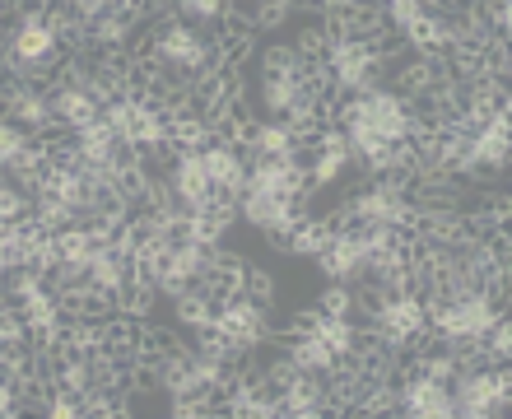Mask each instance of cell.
<instances>
[{
    "instance_id": "obj_8",
    "label": "cell",
    "mask_w": 512,
    "mask_h": 419,
    "mask_svg": "<svg viewBox=\"0 0 512 419\" xmlns=\"http://www.w3.org/2000/svg\"><path fill=\"white\" fill-rule=\"evenodd\" d=\"M312 131L317 126L294 122V117H247L233 136L243 140L247 159H294V154H303Z\"/></svg>"
},
{
    "instance_id": "obj_7",
    "label": "cell",
    "mask_w": 512,
    "mask_h": 419,
    "mask_svg": "<svg viewBox=\"0 0 512 419\" xmlns=\"http://www.w3.org/2000/svg\"><path fill=\"white\" fill-rule=\"evenodd\" d=\"M233 205H238V219H243L247 229H256L261 238H270L275 247L289 243V233L308 219V201L275 196V191H256V187H243Z\"/></svg>"
},
{
    "instance_id": "obj_1",
    "label": "cell",
    "mask_w": 512,
    "mask_h": 419,
    "mask_svg": "<svg viewBox=\"0 0 512 419\" xmlns=\"http://www.w3.org/2000/svg\"><path fill=\"white\" fill-rule=\"evenodd\" d=\"M61 61H66V42L47 5H19L0 24V75L5 80L52 84Z\"/></svg>"
},
{
    "instance_id": "obj_22",
    "label": "cell",
    "mask_w": 512,
    "mask_h": 419,
    "mask_svg": "<svg viewBox=\"0 0 512 419\" xmlns=\"http://www.w3.org/2000/svg\"><path fill=\"white\" fill-rule=\"evenodd\" d=\"M24 215H28V187H19V182H10V177L0 173V229Z\"/></svg>"
},
{
    "instance_id": "obj_10",
    "label": "cell",
    "mask_w": 512,
    "mask_h": 419,
    "mask_svg": "<svg viewBox=\"0 0 512 419\" xmlns=\"http://www.w3.org/2000/svg\"><path fill=\"white\" fill-rule=\"evenodd\" d=\"M303 168H308V191H331L354 173L350 140L340 136V126H317L303 145Z\"/></svg>"
},
{
    "instance_id": "obj_26",
    "label": "cell",
    "mask_w": 512,
    "mask_h": 419,
    "mask_svg": "<svg viewBox=\"0 0 512 419\" xmlns=\"http://www.w3.org/2000/svg\"><path fill=\"white\" fill-rule=\"evenodd\" d=\"M14 415H24V387H19V378L0 373V419H14Z\"/></svg>"
},
{
    "instance_id": "obj_15",
    "label": "cell",
    "mask_w": 512,
    "mask_h": 419,
    "mask_svg": "<svg viewBox=\"0 0 512 419\" xmlns=\"http://www.w3.org/2000/svg\"><path fill=\"white\" fill-rule=\"evenodd\" d=\"M247 187L275 191V196H294V201H308L312 196L303 154H294V159H247Z\"/></svg>"
},
{
    "instance_id": "obj_14",
    "label": "cell",
    "mask_w": 512,
    "mask_h": 419,
    "mask_svg": "<svg viewBox=\"0 0 512 419\" xmlns=\"http://www.w3.org/2000/svg\"><path fill=\"white\" fill-rule=\"evenodd\" d=\"M47 103H52V136H70V131H80L84 122H94L103 112V103L89 89L61 80V75L47 84Z\"/></svg>"
},
{
    "instance_id": "obj_11",
    "label": "cell",
    "mask_w": 512,
    "mask_h": 419,
    "mask_svg": "<svg viewBox=\"0 0 512 419\" xmlns=\"http://www.w3.org/2000/svg\"><path fill=\"white\" fill-rule=\"evenodd\" d=\"M163 177H168V187H173V196L182 201V210H205V205L219 201V191L210 187V177H205V159L201 149H187V145H173V154H168V163H163ZM229 201V196H224Z\"/></svg>"
},
{
    "instance_id": "obj_27",
    "label": "cell",
    "mask_w": 512,
    "mask_h": 419,
    "mask_svg": "<svg viewBox=\"0 0 512 419\" xmlns=\"http://www.w3.org/2000/svg\"><path fill=\"white\" fill-rule=\"evenodd\" d=\"M424 10H433V14H452V10H461V0H424Z\"/></svg>"
},
{
    "instance_id": "obj_9",
    "label": "cell",
    "mask_w": 512,
    "mask_h": 419,
    "mask_svg": "<svg viewBox=\"0 0 512 419\" xmlns=\"http://www.w3.org/2000/svg\"><path fill=\"white\" fill-rule=\"evenodd\" d=\"M391 415L410 419H457L452 415V387L443 378H429L419 368H401L391 382Z\"/></svg>"
},
{
    "instance_id": "obj_21",
    "label": "cell",
    "mask_w": 512,
    "mask_h": 419,
    "mask_svg": "<svg viewBox=\"0 0 512 419\" xmlns=\"http://www.w3.org/2000/svg\"><path fill=\"white\" fill-rule=\"evenodd\" d=\"M38 410H42L47 419H80V415H84L80 396L66 392V387H56V382L47 387V396H42V406H38Z\"/></svg>"
},
{
    "instance_id": "obj_19",
    "label": "cell",
    "mask_w": 512,
    "mask_h": 419,
    "mask_svg": "<svg viewBox=\"0 0 512 419\" xmlns=\"http://www.w3.org/2000/svg\"><path fill=\"white\" fill-rule=\"evenodd\" d=\"M173 19L201 33H219L233 24V0H173Z\"/></svg>"
},
{
    "instance_id": "obj_6",
    "label": "cell",
    "mask_w": 512,
    "mask_h": 419,
    "mask_svg": "<svg viewBox=\"0 0 512 419\" xmlns=\"http://www.w3.org/2000/svg\"><path fill=\"white\" fill-rule=\"evenodd\" d=\"M345 224H387V229L410 233V224H415L410 177H368L345 201Z\"/></svg>"
},
{
    "instance_id": "obj_5",
    "label": "cell",
    "mask_w": 512,
    "mask_h": 419,
    "mask_svg": "<svg viewBox=\"0 0 512 419\" xmlns=\"http://www.w3.org/2000/svg\"><path fill=\"white\" fill-rule=\"evenodd\" d=\"M210 331L229 345L233 359H247V354H256L270 340V308H261L243 289H224V294L215 298Z\"/></svg>"
},
{
    "instance_id": "obj_25",
    "label": "cell",
    "mask_w": 512,
    "mask_h": 419,
    "mask_svg": "<svg viewBox=\"0 0 512 419\" xmlns=\"http://www.w3.org/2000/svg\"><path fill=\"white\" fill-rule=\"evenodd\" d=\"M243 294H252L261 308H270V303H275V275L270 271H247L243 266Z\"/></svg>"
},
{
    "instance_id": "obj_28",
    "label": "cell",
    "mask_w": 512,
    "mask_h": 419,
    "mask_svg": "<svg viewBox=\"0 0 512 419\" xmlns=\"http://www.w3.org/2000/svg\"><path fill=\"white\" fill-rule=\"evenodd\" d=\"M0 312H10V294H5V280H0Z\"/></svg>"
},
{
    "instance_id": "obj_23",
    "label": "cell",
    "mask_w": 512,
    "mask_h": 419,
    "mask_svg": "<svg viewBox=\"0 0 512 419\" xmlns=\"http://www.w3.org/2000/svg\"><path fill=\"white\" fill-rule=\"evenodd\" d=\"M322 312H340V317H359V298H354L350 284H331V280H326Z\"/></svg>"
},
{
    "instance_id": "obj_18",
    "label": "cell",
    "mask_w": 512,
    "mask_h": 419,
    "mask_svg": "<svg viewBox=\"0 0 512 419\" xmlns=\"http://www.w3.org/2000/svg\"><path fill=\"white\" fill-rule=\"evenodd\" d=\"M303 322L317 331V336L331 345V350L340 354V364L345 359H354L359 354V345H364V331H359V317H340V312H312V317H303Z\"/></svg>"
},
{
    "instance_id": "obj_20",
    "label": "cell",
    "mask_w": 512,
    "mask_h": 419,
    "mask_svg": "<svg viewBox=\"0 0 512 419\" xmlns=\"http://www.w3.org/2000/svg\"><path fill=\"white\" fill-rule=\"evenodd\" d=\"M512 354V326H508V312H503L499 322L485 331V340L475 345V364H508Z\"/></svg>"
},
{
    "instance_id": "obj_2",
    "label": "cell",
    "mask_w": 512,
    "mask_h": 419,
    "mask_svg": "<svg viewBox=\"0 0 512 419\" xmlns=\"http://www.w3.org/2000/svg\"><path fill=\"white\" fill-rule=\"evenodd\" d=\"M322 94L326 103H340V98H354L373 89V84H387V52H382L373 38H364L359 28H350L345 19H326V38H322Z\"/></svg>"
},
{
    "instance_id": "obj_4",
    "label": "cell",
    "mask_w": 512,
    "mask_h": 419,
    "mask_svg": "<svg viewBox=\"0 0 512 419\" xmlns=\"http://www.w3.org/2000/svg\"><path fill=\"white\" fill-rule=\"evenodd\" d=\"M452 415L457 419H499L512 406V378L508 364H466L452 373Z\"/></svg>"
},
{
    "instance_id": "obj_13",
    "label": "cell",
    "mask_w": 512,
    "mask_h": 419,
    "mask_svg": "<svg viewBox=\"0 0 512 419\" xmlns=\"http://www.w3.org/2000/svg\"><path fill=\"white\" fill-rule=\"evenodd\" d=\"M0 117L24 126L33 136H52V103H47V84L33 80H5L0 89Z\"/></svg>"
},
{
    "instance_id": "obj_29",
    "label": "cell",
    "mask_w": 512,
    "mask_h": 419,
    "mask_svg": "<svg viewBox=\"0 0 512 419\" xmlns=\"http://www.w3.org/2000/svg\"><path fill=\"white\" fill-rule=\"evenodd\" d=\"M233 5H238V0H233Z\"/></svg>"
},
{
    "instance_id": "obj_12",
    "label": "cell",
    "mask_w": 512,
    "mask_h": 419,
    "mask_svg": "<svg viewBox=\"0 0 512 419\" xmlns=\"http://www.w3.org/2000/svg\"><path fill=\"white\" fill-rule=\"evenodd\" d=\"M201 159H205V177H210V187H215L219 196L238 201V191L247 187V149H243V140L233 136V131H219L215 140H205L201 145Z\"/></svg>"
},
{
    "instance_id": "obj_16",
    "label": "cell",
    "mask_w": 512,
    "mask_h": 419,
    "mask_svg": "<svg viewBox=\"0 0 512 419\" xmlns=\"http://www.w3.org/2000/svg\"><path fill=\"white\" fill-rule=\"evenodd\" d=\"M275 396H280V415L289 419H317V415H331V387H326V378H317V373H289V378L275 387Z\"/></svg>"
},
{
    "instance_id": "obj_3",
    "label": "cell",
    "mask_w": 512,
    "mask_h": 419,
    "mask_svg": "<svg viewBox=\"0 0 512 419\" xmlns=\"http://www.w3.org/2000/svg\"><path fill=\"white\" fill-rule=\"evenodd\" d=\"M424 308H429V340L457 350L461 364L475 359V345H480L489 326L508 312L503 308V294H494V289H471V294H452V298H424Z\"/></svg>"
},
{
    "instance_id": "obj_17",
    "label": "cell",
    "mask_w": 512,
    "mask_h": 419,
    "mask_svg": "<svg viewBox=\"0 0 512 419\" xmlns=\"http://www.w3.org/2000/svg\"><path fill=\"white\" fill-rule=\"evenodd\" d=\"M284 359H289L298 373H317V378H331V373L340 368V354L331 350L308 322L294 326V336H289V345H284Z\"/></svg>"
},
{
    "instance_id": "obj_24",
    "label": "cell",
    "mask_w": 512,
    "mask_h": 419,
    "mask_svg": "<svg viewBox=\"0 0 512 419\" xmlns=\"http://www.w3.org/2000/svg\"><path fill=\"white\" fill-rule=\"evenodd\" d=\"M33 140V131H24V126H14L10 117H0V173H5V163L19 154V149Z\"/></svg>"
}]
</instances>
